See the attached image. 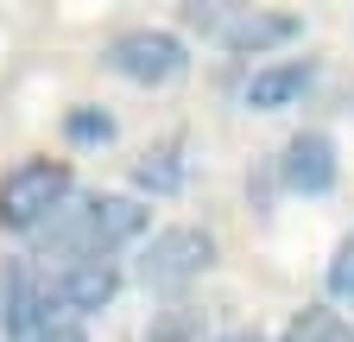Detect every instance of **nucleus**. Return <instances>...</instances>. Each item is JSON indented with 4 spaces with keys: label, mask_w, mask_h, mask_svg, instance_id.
I'll use <instances>...</instances> for the list:
<instances>
[{
    "label": "nucleus",
    "mask_w": 354,
    "mask_h": 342,
    "mask_svg": "<svg viewBox=\"0 0 354 342\" xmlns=\"http://www.w3.org/2000/svg\"><path fill=\"white\" fill-rule=\"evenodd\" d=\"M209 267H215V235L196 228V222H171V228H152V235L140 241L133 279H140L146 291H184V285H196Z\"/></svg>",
    "instance_id": "7ed1b4c3"
},
{
    "label": "nucleus",
    "mask_w": 354,
    "mask_h": 342,
    "mask_svg": "<svg viewBox=\"0 0 354 342\" xmlns=\"http://www.w3.org/2000/svg\"><path fill=\"white\" fill-rule=\"evenodd\" d=\"M57 317L51 305V279H44L32 260H0V336L7 342H38Z\"/></svg>",
    "instance_id": "39448f33"
},
{
    "label": "nucleus",
    "mask_w": 354,
    "mask_h": 342,
    "mask_svg": "<svg viewBox=\"0 0 354 342\" xmlns=\"http://www.w3.org/2000/svg\"><path fill=\"white\" fill-rule=\"evenodd\" d=\"M70 197H76V178H70L64 159H19L0 178V228L7 235H38Z\"/></svg>",
    "instance_id": "f03ea898"
},
{
    "label": "nucleus",
    "mask_w": 354,
    "mask_h": 342,
    "mask_svg": "<svg viewBox=\"0 0 354 342\" xmlns=\"http://www.w3.org/2000/svg\"><path fill=\"white\" fill-rule=\"evenodd\" d=\"M203 323H209V317H203L196 305H171L165 317H152V323H146V342H209V336H203Z\"/></svg>",
    "instance_id": "ddd939ff"
},
{
    "label": "nucleus",
    "mask_w": 354,
    "mask_h": 342,
    "mask_svg": "<svg viewBox=\"0 0 354 342\" xmlns=\"http://www.w3.org/2000/svg\"><path fill=\"white\" fill-rule=\"evenodd\" d=\"M146 228H152V209L140 197H70L57 216L32 235V267L51 273V260L57 267H70V260H114L120 247L146 241Z\"/></svg>",
    "instance_id": "f257e3e1"
},
{
    "label": "nucleus",
    "mask_w": 354,
    "mask_h": 342,
    "mask_svg": "<svg viewBox=\"0 0 354 342\" xmlns=\"http://www.w3.org/2000/svg\"><path fill=\"white\" fill-rule=\"evenodd\" d=\"M297 32H304V19H297V13H266V7H234V13H228V26H221L215 38H221V51H234V57H266V51L291 45Z\"/></svg>",
    "instance_id": "6e6552de"
},
{
    "label": "nucleus",
    "mask_w": 354,
    "mask_h": 342,
    "mask_svg": "<svg viewBox=\"0 0 354 342\" xmlns=\"http://www.w3.org/2000/svg\"><path fill=\"white\" fill-rule=\"evenodd\" d=\"M209 342H266V336H253V330H228V336H209Z\"/></svg>",
    "instance_id": "dca6fc26"
},
{
    "label": "nucleus",
    "mask_w": 354,
    "mask_h": 342,
    "mask_svg": "<svg viewBox=\"0 0 354 342\" xmlns=\"http://www.w3.org/2000/svg\"><path fill=\"white\" fill-rule=\"evenodd\" d=\"M329 298L335 305H354V235L335 247V260H329Z\"/></svg>",
    "instance_id": "4468645a"
},
{
    "label": "nucleus",
    "mask_w": 354,
    "mask_h": 342,
    "mask_svg": "<svg viewBox=\"0 0 354 342\" xmlns=\"http://www.w3.org/2000/svg\"><path fill=\"white\" fill-rule=\"evenodd\" d=\"M133 184L152 190V197H171L177 184H184V140H158L140 152V165H133Z\"/></svg>",
    "instance_id": "9d476101"
},
{
    "label": "nucleus",
    "mask_w": 354,
    "mask_h": 342,
    "mask_svg": "<svg viewBox=\"0 0 354 342\" xmlns=\"http://www.w3.org/2000/svg\"><path fill=\"white\" fill-rule=\"evenodd\" d=\"M44 279H51V305H57L64 323H82V317L108 311L114 298H120V267L114 260H70V267H51Z\"/></svg>",
    "instance_id": "423d86ee"
},
{
    "label": "nucleus",
    "mask_w": 354,
    "mask_h": 342,
    "mask_svg": "<svg viewBox=\"0 0 354 342\" xmlns=\"http://www.w3.org/2000/svg\"><path fill=\"white\" fill-rule=\"evenodd\" d=\"M64 140H70V146H108V140H114V114L95 108V102L70 108V114H64Z\"/></svg>",
    "instance_id": "f8f14e48"
},
{
    "label": "nucleus",
    "mask_w": 354,
    "mask_h": 342,
    "mask_svg": "<svg viewBox=\"0 0 354 342\" xmlns=\"http://www.w3.org/2000/svg\"><path fill=\"white\" fill-rule=\"evenodd\" d=\"M279 342H354V323H348L342 311H329V305H304V311L285 323Z\"/></svg>",
    "instance_id": "9b49d317"
},
{
    "label": "nucleus",
    "mask_w": 354,
    "mask_h": 342,
    "mask_svg": "<svg viewBox=\"0 0 354 342\" xmlns=\"http://www.w3.org/2000/svg\"><path fill=\"white\" fill-rule=\"evenodd\" d=\"M102 64L114 76H127V82H140V89H165V82H177L190 70V45L177 32H165V26H133L102 51Z\"/></svg>",
    "instance_id": "20e7f679"
},
{
    "label": "nucleus",
    "mask_w": 354,
    "mask_h": 342,
    "mask_svg": "<svg viewBox=\"0 0 354 342\" xmlns=\"http://www.w3.org/2000/svg\"><path fill=\"white\" fill-rule=\"evenodd\" d=\"M38 342H88V336H82L76 323H51V330H44V336H38Z\"/></svg>",
    "instance_id": "2eb2a0df"
},
{
    "label": "nucleus",
    "mask_w": 354,
    "mask_h": 342,
    "mask_svg": "<svg viewBox=\"0 0 354 342\" xmlns=\"http://www.w3.org/2000/svg\"><path fill=\"white\" fill-rule=\"evenodd\" d=\"M310 89H317V64H310V57H272V64H259L247 76L241 102L259 108V114H272V108H297Z\"/></svg>",
    "instance_id": "1a4fd4ad"
},
{
    "label": "nucleus",
    "mask_w": 354,
    "mask_h": 342,
    "mask_svg": "<svg viewBox=\"0 0 354 342\" xmlns=\"http://www.w3.org/2000/svg\"><path fill=\"white\" fill-rule=\"evenodd\" d=\"M335 178H342V159H335V140L329 134L304 127V134L285 140V152H279V184L291 197H329Z\"/></svg>",
    "instance_id": "0eeeda50"
}]
</instances>
